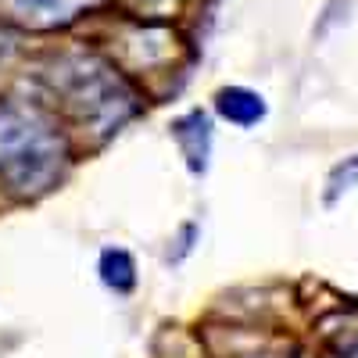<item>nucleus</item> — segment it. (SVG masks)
Segmentation results:
<instances>
[{
    "label": "nucleus",
    "instance_id": "1",
    "mask_svg": "<svg viewBox=\"0 0 358 358\" xmlns=\"http://www.w3.org/2000/svg\"><path fill=\"white\" fill-rule=\"evenodd\" d=\"M65 162L62 136L47 118L18 104H0V176L18 194L47 190Z\"/></svg>",
    "mask_w": 358,
    "mask_h": 358
},
{
    "label": "nucleus",
    "instance_id": "2",
    "mask_svg": "<svg viewBox=\"0 0 358 358\" xmlns=\"http://www.w3.org/2000/svg\"><path fill=\"white\" fill-rule=\"evenodd\" d=\"M54 90H62L69 111L79 122L94 126L101 133L118 129L136 108L133 90L97 57L62 62V72H54Z\"/></svg>",
    "mask_w": 358,
    "mask_h": 358
},
{
    "label": "nucleus",
    "instance_id": "3",
    "mask_svg": "<svg viewBox=\"0 0 358 358\" xmlns=\"http://www.w3.org/2000/svg\"><path fill=\"white\" fill-rule=\"evenodd\" d=\"M172 136L183 151L187 165L194 172H204L208 169V155H212V122H208L204 111H190L183 115L179 122H172Z\"/></svg>",
    "mask_w": 358,
    "mask_h": 358
},
{
    "label": "nucleus",
    "instance_id": "4",
    "mask_svg": "<svg viewBox=\"0 0 358 358\" xmlns=\"http://www.w3.org/2000/svg\"><path fill=\"white\" fill-rule=\"evenodd\" d=\"M215 108H219V115L226 118V122L241 126V129H251V126H258L262 118H265V101L258 94H251V90H244V86L219 90Z\"/></svg>",
    "mask_w": 358,
    "mask_h": 358
},
{
    "label": "nucleus",
    "instance_id": "5",
    "mask_svg": "<svg viewBox=\"0 0 358 358\" xmlns=\"http://www.w3.org/2000/svg\"><path fill=\"white\" fill-rule=\"evenodd\" d=\"M101 280L104 287H111L115 294H129L136 287V265H133V255L122 251V248H108L101 255Z\"/></svg>",
    "mask_w": 358,
    "mask_h": 358
},
{
    "label": "nucleus",
    "instance_id": "6",
    "mask_svg": "<svg viewBox=\"0 0 358 358\" xmlns=\"http://www.w3.org/2000/svg\"><path fill=\"white\" fill-rule=\"evenodd\" d=\"M15 8L33 22H65L72 11L65 0H15Z\"/></svg>",
    "mask_w": 358,
    "mask_h": 358
},
{
    "label": "nucleus",
    "instance_id": "7",
    "mask_svg": "<svg viewBox=\"0 0 358 358\" xmlns=\"http://www.w3.org/2000/svg\"><path fill=\"white\" fill-rule=\"evenodd\" d=\"M355 187H358V155L344 158V165H337L330 172V183H326V204H337V197L355 190Z\"/></svg>",
    "mask_w": 358,
    "mask_h": 358
},
{
    "label": "nucleus",
    "instance_id": "8",
    "mask_svg": "<svg viewBox=\"0 0 358 358\" xmlns=\"http://www.w3.org/2000/svg\"><path fill=\"white\" fill-rule=\"evenodd\" d=\"M65 4H69V8H72V0H65Z\"/></svg>",
    "mask_w": 358,
    "mask_h": 358
}]
</instances>
